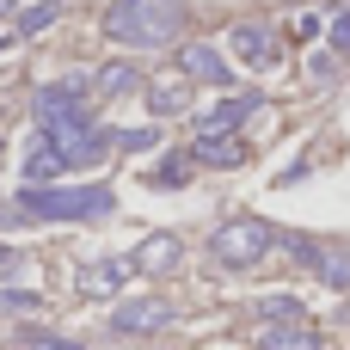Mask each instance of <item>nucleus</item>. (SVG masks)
<instances>
[{
    "label": "nucleus",
    "mask_w": 350,
    "mask_h": 350,
    "mask_svg": "<svg viewBox=\"0 0 350 350\" xmlns=\"http://www.w3.org/2000/svg\"><path fill=\"white\" fill-rule=\"evenodd\" d=\"M185 31V0H111L105 37L123 49H172Z\"/></svg>",
    "instance_id": "1"
},
{
    "label": "nucleus",
    "mask_w": 350,
    "mask_h": 350,
    "mask_svg": "<svg viewBox=\"0 0 350 350\" xmlns=\"http://www.w3.org/2000/svg\"><path fill=\"white\" fill-rule=\"evenodd\" d=\"M18 209L25 215H43V221H92V215H111L117 197L105 185H25L18 191Z\"/></svg>",
    "instance_id": "2"
},
{
    "label": "nucleus",
    "mask_w": 350,
    "mask_h": 350,
    "mask_svg": "<svg viewBox=\"0 0 350 350\" xmlns=\"http://www.w3.org/2000/svg\"><path fill=\"white\" fill-rule=\"evenodd\" d=\"M277 246V234L258 221V215H240V221H221L215 234H209V252H215V265H228V271H246V265H258L265 252Z\"/></svg>",
    "instance_id": "3"
},
{
    "label": "nucleus",
    "mask_w": 350,
    "mask_h": 350,
    "mask_svg": "<svg viewBox=\"0 0 350 350\" xmlns=\"http://www.w3.org/2000/svg\"><path fill=\"white\" fill-rule=\"evenodd\" d=\"M86 74H68V80H55V86H37V123L43 129H55V123H86L92 111H86Z\"/></svg>",
    "instance_id": "4"
},
{
    "label": "nucleus",
    "mask_w": 350,
    "mask_h": 350,
    "mask_svg": "<svg viewBox=\"0 0 350 350\" xmlns=\"http://www.w3.org/2000/svg\"><path fill=\"white\" fill-rule=\"evenodd\" d=\"M178 74L185 80H197V86H228L234 74H228V62L209 49V43H178Z\"/></svg>",
    "instance_id": "5"
},
{
    "label": "nucleus",
    "mask_w": 350,
    "mask_h": 350,
    "mask_svg": "<svg viewBox=\"0 0 350 350\" xmlns=\"http://www.w3.org/2000/svg\"><path fill=\"white\" fill-rule=\"evenodd\" d=\"M166 320H172L166 301H123V308L111 314V332H117V338H142V332H160Z\"/></svg>",
    "instance_id": "6"
},
{
    "label": "nucleus",
    "mask_w": 350,
    "mask_h": 350,
    "mask_svg": "<svg viewBox=\"0 0 350 350\" xmlns=\"http://www.w3.org/2000/svg\"><path fill=\"white\" fill-rule=\"evenodd\" d=\"M258 111V98L252 92H240V98H221V105H209L203 117H197V135H234L246 117Z\"/></svg>",
    "instance_id": "7"
},
{
    "label": "nucleus",
    "mask_w": 350,
    "mask_h": 350,
    "mask_svg": "<svg viewBox=\"0 0 350 350\" xmlns=\"http://www.w3.org/2000/svg\"><path fill=\"white\" fill-rule=\"evenodd\" d=\"M258 350H320V332L308 320H265Z\"/></svg>",
    "instance_id": "8"
},
{
    "label": "nucleus",
    "mask_w": 350,
    "mask_h": 350,
    "mask_svg": "<svg viewBox=\"0 0 350 350\" xmlns=\"http://www.w3.org/2000/svg\"><path fill=\"white\" fill-rule=\"evenodd\" d=\"M185 258V240L178 234H154V240H142V252L129 258V265H142V271H172Z\"/></svg>",
    "instance_id": "9"
},
{
    "label": "nucleus",
    "mask_w": 350,
    "mask_h": 350,
    "mask_svg": "<svg viewBox=\"0 0 350 350\" xmlns=\"http://www.w3.org/2000/svg\"><path fill=\"white\" fill-rule=\"evenodd\" d=\"M92 86H98L105 98H129V92L142 86V68H135V62H105V68L92 74Z\"/></svg>",
    "instance_id": "10"
},
{
    "label": "nucleus",
    "mask_w": 350,
    "mask_h": 350,
    "mask_svg": "<svg viewBox=\"0 0 350 350\" xmlns=\"http://www.w3.org/2000/svg\"><path fill=\"white\" fill-rule=\"evenodd\" d=\"M203 166H240L246 160V142H234V135H197V148H191Z\"/></svg>",
    "instance_id": "11"
},
{
    "label": "nucleus",
    "mask_w": 350,
    "mask_h": 350,
    "mask_svg": "<svg viewBox=\"0 0 350 350\" xmlns=\"http://www.w3.org/2000/svg\"><path fill=\"white\" fill-rule=\"evenodd\" d=\"M129 271H135V265H123V258H105V265H86V271H80V289H86V295H111V289H117V283H123Z\"/></svg>",
    "instance_id": "12"
},
{
    "label": "nucleus",
    "mask_w": 350,
    "mask_h": 350,
    "mask_svg": "<svg viewBox=\"0 0 350 350\" xmlns=\"http://www.w3.org/2000/svg\"><path fill=\"white\" fill-rule=\"evenodd\" d=\"M62 172H68V160H62L49 142H37L31 160H25V185H49V178H62Z\"/></svg>",
    "instance_id": "13"
},
{
    "label": "nucleus",
    "mask_w": 350,
    "mask_h": 350,
    "mask_svg": "<svg viewBox=\"0 0 350 350\" xmlns=\"http://www.w3.org/2000/svg\"><path fill=\"white\" fill-rule=\"evenodd\" d=\"M228 37H234V49H240L246 62H271V55H277V49H271V31H265V25H234Z\"/></svg>",
    "instance_id": "14"
},
{
    "label": "nucleus",
    "mask_w": 350,
    "mask_h": 350,
    "mask_svg": "<svg viewBox=\"0 0 350 350\" xmlns=\"http://www.w3.org/2000/svg\"><path fill=\"white\" fill-rule=\"evenodd\" d=\"M55 18H62V6H55V0H37V6H25V12H18V25H12V31H18V37H37V31H49Z\"/></svg>",
    "instance_id": "15"
},
{
    "label": "nucleus",
    "mask_w": 350,
    "mask_h": 350,
    "mask_svg": "<svg viewBox=\"0 0 350 350\" xmlns=\"http://www.w3.org/2000/svg\"><path fill=\"white\" fill-rule=\"evenodd\" d=\"M148 98H154V111H160V117H172V111H185V105H191V92H185V86H172V80H160Z\"/></svg>",
    "instance_id": "16"
},
{
    "label": "nucleus",
    "mask_w": 350,
    "mask_h": 350,
    "mask_svg": "<svg viewBox=\"0 0 350 350\" xmlns=\"http://www.w3.org/2000/svg\"><path fill=\"white\" fill-rule=\"evenodd\" d=\"M191 160H197V154H166V166L154 172V185H160V191H172V185H185V172H191Z\"/></svg>",
    "instance_id": "17"
},
{
    "label": "nucleus",
    "mask_w": 350,
    "mask_h": 350,
    "mask_svg": "<svg viewBox=\"0 0 350 350\" xmlns=\"http://www.w3.org/2000/svg\"><path fill=\"white\" fill-rule=\"evenodd\" d=\"M43 295L37 289H0V314H37Z\"/></svg>",
    "instance_id": "18"
},
{
    "label": "nucleus",
    "mask_w": 350,
    "mask_h": 350,
    "mask_svg": "<svg viewBox=\"0 0 350 350\" xmlns=\"http://www.w3.org/2000/svg\"><path fill=\"white\" fill-rule=\"evenodd\" d=\"M258 314H265V320H301V301H295V295H265Z\"/></svg>",
    "instance_id": "19"
},
{
    "label": "nucleus",
    "mask_w": 350,
    "mask_h": 350,
    "mask_svg": "<svg viewBox=\"0 0 350 350\" xmlns=\"http://www.w3.org/2000/svg\"><path fill=\"white\" fill-rule=\"evenodd\" d=\"M154 142H160V129H117V148H129V154H142Z\"/></svg>",
    "instance_id": "20"
},
{
    "label": "nucleus",
    "mask_w": 350,
    "mask_h": 350,
    "mask_svg": "<svg viewBox=\"0 0 350 350\" xmlns=\"http://www.w3.org/2000/svg\"><path fill=\"white\" fill-rule=\"evenodd\" d=\"M326 43L350 55V12H332V25H326Z\"/></svg>",
    "instance_id": "21"
},
{
    "label": "nucleus",
    "mask_w": 350,
    "mask_h": 350,
    "mask_svg": "<svg viewBox=\"0 0 350 350\" xmlns=\"http://www.w3.org/2000/svg\"><path fill=\"white\" fill-rule=\"evenodd\" d=\"M25 350H80L74 338H55V332H25Z\"/></svg>",
    "instance_id": "22"
},
{
    "label": "nucleus",
    "mask_w": 350,
    "mask_h": 350,
    "mask_svg": "<svg viewBox=\"0 0 350 350\" xmlns=\"http://www.w3.org/2000/svg\"><path fill=\"white\" fill-rule=\"evenodd\" d=\"M320 277H326L332 289H350V258H326V265H320Z\"/></svg>",
    "instance_id": "23"
},
{
    "label": "nucleus",
    "mask_w": 350,
    "mask_h": 350,
    "mask_svg": "<svg viewBox=\"0 0 350 350\" xmlns=\"http://www.w3.org/2000/svg\"><path fill=\"white\" fill-rule=\"evenodd\" d=\"M12 265H18V252H12V246H0V277H6Z\"/></svg>",
    "instance_id": "24"
},
{
    "label": "nucleus",
    "mask_w": 350,
    "mask_h": 350,
    "mask_svg": "<svg viewBox=\"0 0 350 350\" xmlns=\"http://www.w3.org/2000/svg\"><path fill=\"white\" fill-rule=\"evenodd\" d=\"M12 37H18V31H0V49H6V43H12Z\"/></svg>",
    "instance_id": "25"
},
{
    "label": "nucleus",
    "mask_w": 350,
    "mask_h": 350,
    "mask_svg": "<svg viewBox=\"0 0 350 350\" xmlns=\"http://www.w3.org/2000/svg\"><path fill=\"white\" fill-rule=\"evenodd\" d=\"M12 6H18V0H0V12H12Z\"/></svg>",
    "instance_id": "26"
}]
</instances>
